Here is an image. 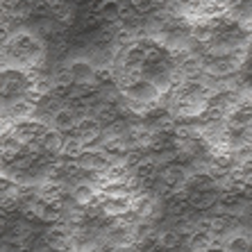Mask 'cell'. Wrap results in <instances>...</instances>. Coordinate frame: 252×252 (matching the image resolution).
<instances>
[{"label": "cell", "instance_id": "9", "mask_svg": "<svg viewBox=\"0 0 252 252\" xmlns=\"http://www.w3.org/2000/svg\"><path fill=\"white\" fill-rule=\"evenodd\" d=\"M66 66H68L70 75H73V82H91L95 66L91 64L89 59H73V62Z\"/></svg>", "mask_w": 252, "mask_h": 252}, {"label": "cell", "instance_id": "18", "mask_svg": "<svg viewBox=\"0 0 252 252\" xmlns=\"http://www.w3.org/2000/svg\"><path fill=\"white\" fill-rule=\"evenodd\" d=\"M2 234H5V225L0 223V236H2Z\"/></svg>", "mask_w": 252, "mask_h": 252}, {"label": "cell", "instance_id": "15", "mask_svg": "<svg viewBox=\"0 0 252 252\" xmlns=\"http://www.w3.org/2000/svg\"><path fill=\"white\" fill-rule=\"evenodd\" d=\"M50 82H53V87H64V89H68L70 84H73V75H70L68 66H57V68L50 73Z\"/></svg>", "mask_w": 252, "mask_h": 252}, {"label": "cell", "instance_id": "19", "mask_svg": "<svg viewBox=\"0 0 252 252\" xmlns=\"http://www.w3.org/2000/svg\"><path fill=\"white\" fill-rule=\"evenodd\" d=\"M225 2H227V0H225Z\"/></svg>", "mask_w": 252, "mask_h": 252}, {"label": "cell", "instance_id": "14", "mask_svg": "<svg viewBox=\"0 0 252 252\" xmlns=\"http://www.w3.org/2000/svg\"><path fill=\"white\" fill-rule=\"evenodd\" d=\"M225 252H250V236L248 234H232L227 241H223Z\"/></svg>", "mask_w": 252, "mask_h": 252}, {"label": "cell", "instance_id": "12", "mask_svg": "<svg viewBox=\"0 0 252 252\" xmlns=\"http://www.w3.org/2000/svg\"><path fill=\"white\" fill-rule=\"evenodd\" d=\"M68 193H70V198L75 200L77 207H87V205H91V200L95 195V187H91L87 182H80V184H73V189H70Z\"/></svg>", "mask_w": 252, "mask_h": 252}, {"label": "cell", "instance_id": "4", "mask_svg": "<svg viewBox=\"0 0 252 252\" xmlns=\"http://www.w3.org/2000/svg\"><path fill=\"white\" fill-rule=\"evenodd\" d=\"M75 164L84 170H91V173H102L112 164V159L102 155V150H98V148H84L82 155L75 159Z\"/></svg>", "mask_w": 252, "mask_h": 252}, {"label": "cell", "instance_id": "17", "mask_svg": "<svg viewBox=\"0 0 252 252\" xmlns=\"http://www.w3.org/2000/svg\"><path fill=\"white\" fill-rule=\"evenodd\" d=\"M9 129H12V123H9V121H5V118H0V136H5Z\"/></svg>", "mask_w": 252, "mask_h": 252}, {"label": "cell", "instance_id": "3", "mask_svg": "<svg viewBox=\"0 0 252 252\" xmlns=\"http://www.w3.org/2000/svg\"><path fill=\"white\" fill-rule=\"evenodd\" d=\"M68 134L77 136V139L84 143V148H94L100 141V136H102V125H100L91 114H84V116H80L75 121V127H73V132H68Z\"/></svg>", "mask_w": 252, "mask_h": 252}, {"label": "cell", "instance_id": "5", "mask_svg": "<svg viewBox=\"0 0 252 252\" xmlns=\"http://www.w3.org/2000/svg\"><path fill=\"white\" fill-rule=\"evenodd\" d=\"M157 177L168 187L170 193H175V191H182L189 173H187V168L180 164H166L161 170H157Z\"/></svg>", "mask_w": 252, "mask_h": 252}, {"label": "cell", "instance_id": "6", "mask_svg": "<svg viewBox=\"0 0 252 252\" xmlns=\"http://www.w3.org/2000/svg\"><path fill=\"white\" fill-rule=\"evenodd\" d=\"M214 248H223V239L211 234L209 229L198 227L189 234V250L191 252H205V250H214Z\"/></svg>", "mask_w": 252, "mask_h": 252}, {"label": "cell", "instance_id": "1", "mask_svg": "<svg viewBox=\"0 0 252 252\" xmlns=\"http://www.w3.org/2000/svg\"><path fill=\"white\" fill-rule=\"evenodd\" d=\"M159 87L157 84H153L150 80H146V77H136L134 82L129 84V87L123 89V95L127 100H132V102H141V105H155L159 98Z\"/></svg>", "mask_w": 252, "mask_h": 252}, {"label": "cell", "instance_id": "10", "mask_svg": "<svg viewBox=\"0 0 252 252\" xmlns=\"http://www.w3.org/2000/svg\"><path fill=\"white\" fill-rule=\"evenodd\" d=\"M62 141H64V134H62V132L48 127L46 132L41 134V139H39V146H41V150L43 153H48V155H59Z\"/></svg>", "mask_w": 252, "mask_h": 252}, {"label": "cell", "instance_id": "7", "mask_svg": "<svg viewBox=\"0 0 252 252\" xmlns=\"http://www.w3.org/2000/svg\"><path fill=\"white\" fill-rule=\"evenodd\" d=\"M77 118H80V114L64 105L62 109H57V112L50 116V123H53V129H57L62 134H68V132H73V127H75Z\"/></svg>", "mask_w": 252, "mask_h": 252}, {"label": "cell", "instance_id": "13", "mask_svg": "<svg viewBox=\"0 0 252 252\" xmlns=\"http://www.w3.org/2000/svg\"><path fill=\"white\" fill-rule=\"evenodd\" d=\"M84 150V143L77 136L73 134H64V141H62V148H59V155L64 159H77Z\"/></svg>", "mask_w": 252, "mask_h": 252}, {"label": "cell", "instance_id": "2", "mask_svg": "<svg viewBox=\"0 0 252 252\" xmlns=\"http://www.w3.org/2000/svg\"><path fill=\"white\" fill-rule=\"evenodd\" d=\"M46 129H48L46 121L32 116V118H23V121H16V123H12L9 134H12L14 139H18L25 146V143H30V141H39Z\"/></svg>", "mask_w": 252, "mask_h": 252}, {"label": "cell", "instance_id": "11", "mask_svg": "<svg viewBox=\"0 0 252 252\" xmlns=\"http://www.w3.org/2000/svg\"><path fill=\"white\" fill-rule=\"evenodd\" d=\"M184 243V234H180L175 227L173 229H164V232H157V246L159 250H175Z\"/></svg>", "mask_w": 252, "mask_h": 252}, {"label": "cell", "instance_id": "16", "mask_svg": "<svg viewBox=\"0 0 252 252\" xmlns=\"http://www.w3.org/2000/svg\"><path fill=\"white\" fill-rule=\"evenodd\" d=\"M127 5L132 7V12L141 14V16H148L150 12H155L153 0H127Z\"/></svg>", "mask_w": 252, "mask_h": 252}, {"label": "cell", "instance_id": "8", "mask_svg": "<svg viewBox=\"0 0 252 252\" xmlns=\"http://www.w3.org/2000/svg\"><path fill=\"white\" fill-rule=\"evenodd\" d=\"M100 150H102V155H107V157L112 159V161H118V159L125 157V153H127L129 148L125 146V141L121 139V136H107V139H102V143H100Z\"/></svg>", "mask_w": 252, "mask_h": 252}]
</instances>
